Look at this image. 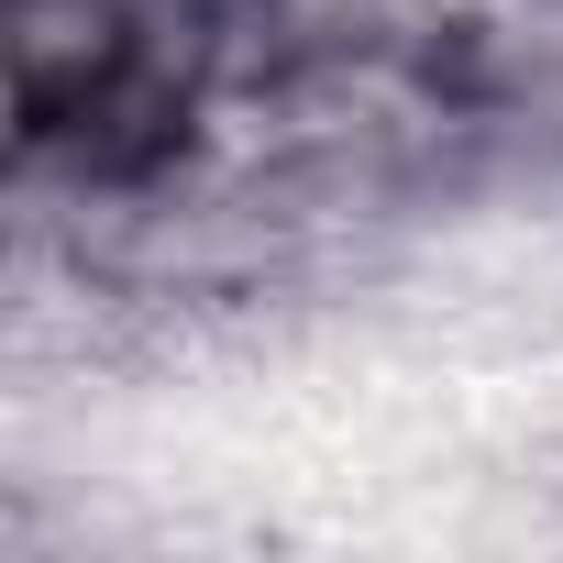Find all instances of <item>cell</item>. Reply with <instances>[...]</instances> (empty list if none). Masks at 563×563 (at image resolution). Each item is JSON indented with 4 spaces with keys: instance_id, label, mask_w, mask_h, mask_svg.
<instances>
[{
    "instance_id": "cell-1",
    "label": "cell",
    "mask_w": 563,
    "mask_h": 563,
    "mask_svg": "<svg viewBox=\"0 0 563 563\" xmlns=\"http://www.w3.org/2000/svg\"><path fill=\"white\" fill-rule=\"evenodd\" d=\"M464 56H475L464 0H232V78H354V67H464Z\"/></svg>"
}]
</instances>
